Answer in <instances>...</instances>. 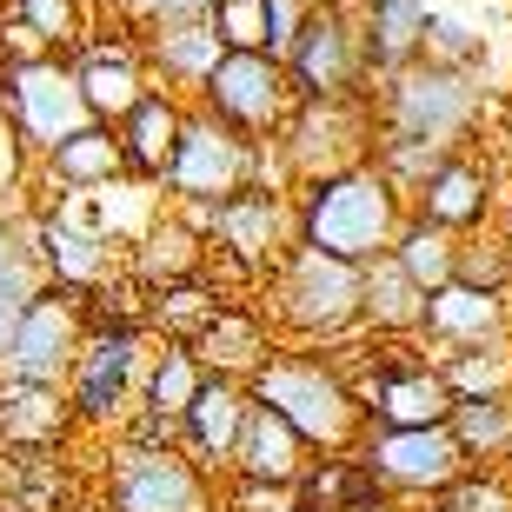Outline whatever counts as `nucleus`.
I'll list each match as a JSON object with an SVG mask.
<instances>
[{"label": "nucleus", "instance_id": "nucleus-1", "mask_svg": "<svg viewBox=\"0 0 512 512\" xmlns=\"http://www.w3.org/2000/svg\"><path fill=\"white\" fill-rule=\"evenodd\" d=\"M293 227H300V247L333 253L346 266H366L399 240L406 200L393 193V180L373 160H360V167L333 173V180L293 187Z\"/></svg>", "mask_w": 512, "mask_h": 512}, {"label": "nucleus", "instance_id": "nucleus-2", "mask_svg": "<svg viewBox=\"0 0 512 512\" xmlns=\"http://www.w3.org/2000/svg\"><path fill=\"white\" fill-rule=\"evenodd\" d=\"M247 399L266 406V413H280L286 426L306 439L313 459L320 453H353L360 433H366L360 399L346 393V380L313 353V346H280V353L247 380Z\"/></svg>", "mask_w": 512, "mask_h": 512}, {"label": "nucleus", "instance_id": "nucleus-3", "mask_svg": "<svg viewBox=\"0 0 512 512\" xmlns=\"http://www.w3.org/2000/svg\"><path fill=\"white\" fill-rule=\"evenodd\" d=\"M253 306L280 333V346H333L360 326V266L313 253V247H293L260 280Z\"/></svg>", "mask_w": 512, "mask_h": 512}, {"label": "nucleus", "instance_id": "nucleus-4", "mask_svg": "<svg viewBox=\"0 0 512 512\" xmlns=\"http://www.w3.org/2000/svg\"><path fill=\"white\" fill-rule=\"evenodd\" d=\"M366 107H373V133H393V140H419V147H433V153H453V147H466V140L479 133L486 87H479V74H453V67L413 60V67L386 74L380 87L366 94Z\"/></svg>", "mask_w": 512, "mask_h": 512}, {"label": "nucleus", "instance_id": "nucleus-5", "mask_svg": "<svg viewBox=\"0 0 512 512\" xmlns=\"http://www.w3.org/2000/svg\"><path fill=\"white\" fill-rule=\"evenodd\" d=\"M153 353V333L140 320H87V340H80L74 366H67V413H74V433H120V419L140 406V366Z\"/></svg>", "mask_w": 512, "mask_h": 512}, {"label": "nucleus", "instance_id": "nucleus-6", "mask_svg": "<svg viewBox=\"0 0 512 512\" xmlns=\"http://www.w3.org/2000/svg\"><path fill=\"white\" fill-rule=\"evenodd\" d=\"M280 74L293 87V100H366L353 0H313V14L300 20L293 47L280 54Z\"/></svg>", "mask_w": 512, "mask_h": 512}, {"label": "nucleus", "instance_id": "nucleus-7", "mask_svg": "<svg viewBox=\"0 0 512 512\" xmlns=\"http://www.w3.org/2000/svg\"><path fill=\"white\" fill-rule=\"evenodd\" d=\"M107 512H220V479L200 473L180 446L147 453L127 439H107Z\"/></svg>", "mask_w": 512, "mask_h": 512}, {"label": "nucleus", "instance_id": "nucleus-8", "mask_svg": "<svg viewBox=\"0 0 512 512\" xmlns=\"http://www.w3.org/2000/svg\"><path fill=\"white\" fill-rule=\"evenodd\" d=\"M293 187H313V180H333V173L360 167L373 153V107L366 100H293L286 127L273 133Z\"/></svg>", "mask_w": 512, "mask_h": 512}, {"label": "nucleus", "instance_id": "nucleus-9", "mask_svg": "<svg viewBox=\"0 0 512 512\" xmlns=\"http://www.w3.org/2000/svg\"><path fill=\"white\" fill-rule=\"evenodd\" d=\"M499 193H506L499 160L466 140V147L439 153V167L406 193V213L426 220V227H439V233H453V240H466V233H479V227L499 220Z\"/></svg>", "mask_w": 512, "mask_h": 512}, {"label": "nucleus", "instance_id": "nucleus-10", "mask_svg": "<svg viewBox=\"0 0 512 512\" xmlns=\"http://www.w3.org/2000/svg\"><path fill=\"white\" fill-rule=\"evenodd\" d=\"M300 247V227H293V193H266V187H240L227 200H213L207 213V253L233 260L253 286Z\"/></svg>", "mask_w": 512, "mask_h": 512}, {"label": "nucleus", "instance_id": "nucleus-11", "mask_svg": "<svg viewBox=\"0 0 512 512\" xmlns=\"http://www.w3.org/2000/svg\"><path fill=\"white\" fill-rule=\"evenodd\" d=\"M193 107L233 133V140H273L293 114V87H286L273 54H220L207 87L193 94Z\"/></svg>", "mask_w": 512, "mask_h": 512}, {"label": "nucleus", "instance_id": "nucleus-12", "mask_svg": "<svg viewBox=\"0 0 512 512\" xmlns=\"http://www.w3.org/2000/svg\"><path fill=\"white\" fill-rule=\"evenodd\" d=\"M0 114H7V127L20 133V147L34 153V160L47 147H60L67 133L87 127L74 67H67L60 54H40V60H27V67H7V74H0Z\"/></svg>", "mask_w": 512, "mask_h": 512}, {"label": "nucleus", "instance_id": "nucleus-13", "mask_svg": "<svg viewBox=\"0 0 512 512\" xmlns=\"http://www.w3.org/2000/svg\"><path fill=\"white\" fill-rule=\"evenodd\" d=\"M80 340H87V293L40 286L34 300L14 313V340L0 353V373L34 380V386H60L74 353H80Z\"/></svg>", "mask_w": 512, "mask_h": 512}, {"label": "nucleus", "instance_id": "nucleus-14", "mask_svg": "<svg viewBox=\"0 0 512 512\" xmlns=\"http://www.w3.org/2000/svg\"><path fill=\"white\" fill-rule=\"evenodd\" d=\"M353 453L366 459V473L380 479L399 506H419V499H439L466 473L453 433L446 426H419V433H386V426H366Z\"/></svg>", "mask_w": 512, "mask_h": 512}, {"label": "nucleus", "instance_id": "nucleus-15", "mask_svg": "<svg viewBox=\"0 0 512 512\" xmlns=\"http://www.w3.org/2000/svg\"><path fill=\"white\" fill-rule=\"evenodd\" d=\"M240 187H247V140H233L220 120L187 107V127H180V147H173V160H167L160 193H167V200H200V207H213V200H227V193H240Z\"/></svg>", "mask_w": 512, "mask_h": 512}, {"label": "nucleus", "instance_id": "nucleus-16", "mask_svg": "<svg viewBox=\"0 0 512 512\" xmlns=\"http://www.w3.org/2000/svg\"><path fill=\"white\" fill-rule=\"evenodd\" d=\"M67 67H74L87 120H100V127H120V120L153 94L147 60H140V47H133L127 34H87L74 54H67Z\"/></svg>", "mask_w": 512, "mask_h": 512}, {"label": "nucleus", "instance_id": "nucleus-17", "mask_svg": "<svg viewBox=\"0 0 512 512\" xmlns=\"http://www.w3.org/2000/svg\"><path fill=\"white\" fill-rule=\"evenodd\" d=\"M512 340V293H479V286H433L419 306V346L426 353H453V346H486Z\"/></svg>", "mask_w": 512, "mask_h": 512}, {"label": "nucleus", "instance_id": "nucleus-18", "mask_svg": "<svg viewBox=\"0 0 512 512\" xmlns=\"http://www.w3.org/2000/svg\"><path fill=\"white\" fill-rule=\"evenodd\" d=\"M133 47H140V60H147V80L153 87H167V94H180L193 107V94L207 87V74L220 67V34L207 27V14L200 20H167V27H147V34H133Z\"/></svg>", "mask_w": 512, "mask_h": 512}, {"label": "nucleus", "instance_id": "nucleus-19", "mask_svg": "<svg viewBox=\"0 0 512 512\" xmlns=\"http://www.w3.org/2000/svg\"><path fill=\"white\" fill-rule=\"evenodd\" d=\"M273 353H280V333L266 326V313L253 300H227L220 313H213V326L193 340L200 373H213V380H240V386H247Z\"/></svg>", "mask_w": 512, "mask_h": 512}, {"label": "nucleus", "instance_id": "nucleus-20", "mask_svg": "<svg viewBox=\"0 0 512 512\" xmlns=\"http://www.w3.org/2000/svg\"><path fill=\"white\" fill-rule=\"evenodd\" d=\"M247 386L240 380H200V393L187 399L180 413V453L200 466V473L227 479V459H233V439H240V419H247Z\"/></svg>", "mask_w": 512, "mask_h": 512}, {"label": "nucleus", "instance_id": "nucleus-21", "mask_svg": "<svg viewBox=\"0 0 512 512\" xmlns=\"http://www.w3.org/2000/svg\"><path fill=\"white\" fill-rule=\"evenodd\" d=\"M433 0H353V27H360V60H366V94L386 74L413 67L419 40H426Z\"/></svg>", "mask_w": 512, "mask_h": 512}, {"label": "nucleus", "instance_id": "nucleus-22", "mask_svg": "<svg viewBox=\"0 0 512 512\" xmlns=\"http://www.w3.org/2000/svg\"><path fill=\"white\" fill-rule=\"evenodd\" d=\"M74 439V413L60 386L0 373V453H60Z\"/></svg>", "mask_w": 512, "mask_h": 512}, {"label": "nucleus", "instance_id": "nucleus-23", "mask_svg": "<svg viewBox=\"0 0 512 512\" xmlns=\"http://www.w3.org/2000/svg\"><path fill=\"white\" fill-rule=\"evenodd\" d=\"M120 173H127V153H120L114 127H100V120H87L80 133H67L60 147H47L34 160V187H54V193H100L114 187Z\"/></svg>", "mask_w": 512, "mask_h": 512}, {"label": "nucleus", "instance_id": "nucleus-24", "mask_svg": "<svg viewBox=\"0 0 512 512\" xmlns=\"http://www.w3.org/2000/svg\"><path fill=\"white\" fill-rule=\"evenodd\" d=\"M306 466H313L306 439L293 433L280 413L247 406V419H240V439H233V459H227V479H253V486H293Z\"/></svg>", "mask_w": 512, "mask_h": 512}, {"label": "nucleus", "instance_id": "nucleus-25", "mask_svg": "<svg viewBox=\"0 0 512 512\" xmlns=\"http://www.w3.org/2000/svg\"><path fill=\"white\" fill-rule=\"evenodd\" d=\"M293 506L300 512H399V499L366 473L360 453H320L293 479Z\"/></svg>", "mask_w": 512, "mask_h": 512}, {"label": "nucleus", "instance_id": "nucleus-26", "mask_svg": "<svg viewBox=\"0 0 512 512\" xmlns=\"http://www.w3.org/2000/svg\"><path fill=\"white\" fill-rule=\"evenodd\" d=\"M180 127H187V100L167 94V87H153V94L120 120L114 140H120V153H127L133 180H147V187L167 180V160H173V147H180Z\"/></svg>", "mask_w": 512, "mask_h": 512}, {"label": "nucleus", "instance_id": "nucleus-27", "mask_svg": "<svg viewBox=\"0 0 512 512\" xmlns=\"http://www.w3.org/2000/svg\"><path fill=\"white\" fill-rule=\"evenodd\" d=\"M200 260H207V240H200V233L167 207L127 253H120V273H127L140 293H160V286H173V280H193Z\"/></svg>", "mask_w": 512, "mask_h": 512}, {"label": "nucleus", "instance_id": "nucleus-28", "mask_svg": "<svg viewBox=\"0 0 512 512\" xmlns=\"http://www.w3.org/2000/svg\"><path fill=\"white\" fill-rule=\"evenodd\" d=\"M419 306H426V293L386 253L360 266V326L373 340H419Z\"/></svg>", "mask_w": 512, "mask_h": 512}, {"label": "nucleus", "instance_id": "nucleus-29", "mask_svg": "<svg viewBox=\"0 0 512 512\" xmlns=\"http://www.w3.org/2000/svg\"><path fill=\"white\" fill-rule=\"evenodd\" d=\"M220 293H213L200 273L193 280H173V286H160V293H147V306H140V320H147V333L153 340H167V346H193L200 333L213 326V313H220Z\"/></svg>", "mask_w": 512, "mask_h": 512}, {"label": "nucleus", "instance_id": "nucleus-30", "mask_svg": "<svg viewBox=\"0 0 512 512\" xmlns=\"http://www.w3.org/2000/svg\"><path fill=\"white\" fill-rule=\"evenodd\" d=\"M426 360L439 366L453 406H466V399H512V340L453 346V353H426Z\"/></svg>", "mask_w": 512, "mask_h": 512}, {"label": "nucleus", "instance_id": "nucleus-31", "mask_svg": "<svg viewBox=\"0 0 512 512\" xmlns=\"http://www.w3.org/2000/svg\"><path fill=\"white\" fill-rule=\"evenodd\" d=\"M446 433H453V446H459L466 466H499V473H506V459H512V399H466V406H453Z\"/></svg>", "mask_w": 512, "mask_h": 512}, {"label": "nucleus", "instance_id": "nucleus-32", "mask_svg": "<svg viewBox=\"0 0 512 512\" xmlns=\"http://www.w3.org/2000/svg\"><path fill=\"white\" fill-rule=\"evenodd\" d=\"M200 360H193V346H167V340H153L147 366H140V406L160 419H180L187 413V399L200 393Z\"/></svg>", "mask_w": 512, "mask_h": 512}, {"label": "nucleus", "instance_id": "nucleus-33", "mask_svg": "<svg viewBox=\"0 0 512 512\" xmlns=\"http://www.w3.org/2000/svg\"><path fill=\"white\" fill-rule=\"evenodd\" d=\"M453 233H439V227H426V220H413L406 213V227H399V240L386 247V260L406 273V280L419 286V293H433V286H446L453 280Z\"/></svg>", "mask_w": 512, "mask_h": 512}, {"label": "nucleus", "instance_id": "nucleus-34", "mask_svg": "<svg viewBox=\"0 0 512 512\" xmlns=\"http://www.w3.org/2000/svg\"><path fill=\"white\" fill-rule=\"evenodd\" d=\"M0 14H14L20 27H27V34L40 40V47H47V54H74L80 40L94 34V27H87V20H80V7L74 0H0Z\"/></svg>", "mask_w": 512, "mask_h": 512}, {"label": "nucleus", "instance_id": "nucleus-35", "mask_svg": "<svg viewBox=\"0 0 512 512\" xmlns=\"http://www.w3.org/2000/svg\"><path fill=\"white\" fill-rule=\"evenodd\" d=\"M419 60L426 67H453V74H479V60H486V34H479L473 20L459 14H426V40H419Z\"/></svg>", "mask_w": 512, "mask_h": 512}, {"label": "nucleus", "instance_id": "nucleus-36", "mask_svg": "<svg viewBox=\"0 0 512 512\" xmlns=\"http://www.w3.org/2000/svg\"><path fill=\"white\" fill-rule=\"evenodd\" d=\"M453 280L479 286V293H512V247L499 240V227H479L453 247Z\"/></svg>", "mask_w": 512, "mask_h": 512}, {"label": "nucleus", "instance_id": "nucleus-37", "mask_svg": "<svg viewBox=\"0 0 512 512\" xmlns=\"http://www.w3.org/2000/svg\"><path fill=\"white\" fill-rule=\"evenodd\" d=\"M433 506L439 512H512V473H499V466H466Z\"/></svg>", "mask_w": 512, "mask_h": 512}, {"label": "nucleus", "instance_id": "nucleus-38", "mask_svg": "<svg viewBox=\"0 0 512 512\" xmlns=\"http://www.w3.org/2000/svg\"><path fill=\"white\" fill-rule=\"evenodd\" d=\"M213 0H107L100 7V27H107V14H114V34H147V27H167V20H200ZM94 27V34H100Z\"/></svg>", "mask_w": 512, "mask_h": 512}, {"label": "nucleus", "instance_id": "nucleus-39", "mask_svg": "<svg viewBox=\"0 0 512 512\" xmlns=\"http://www.w3.org/2000/svg\"><path fill=\"white\" fill-rule=\"evenodd\" d=\"M207 27L220 34L227 54H266V7L260 0H213Z\"/></svg>", "mask_w": 512, "mask_h": 512}, {"label": "nucleus", "instance_id": "nucleus-40", "mask_svg": "<svg viewBox=\"0 0 512 512\" xmlns=\"http://www.w3.org/2000/svg\"><path fill=\"white\" fill-rule=\"evenodd\" d=\"M220 512H293V486H253V479H220Z\"/></svg>", "mask_w": 512, "mask_h": 512}, {"label": "nucleus", "instance_id": "nucleus-41", "mask_svg": "<svg viewBox=\"0 0 512 512\" xmlns=\"http://www.w3.org/2000/svg\"><path fill=\"white\" fill-rule=\"evenodd\" d=\"M260 7H266V54L280 60L293 47V34H300V20L313 14V0H260Z\"/></svg>", "mask_w": 512, "mask_h": 512}, {"label": "nucleus", "instance_id": "nucleus-42", "mask_svg": "<svg viewBox=\"0 0 512 512\" xmlns=\"http://www.w3.org/2000/svg\"><path fill=\"white\" fill-rule=\"evenodd\" d=\"M493 227H499V240L512 247V180H506V193H499V220H493Z\"/></svg>", "mask_w": 512, "mask_h": 512}, {"label": "nucleus", "instance_id": "nucleus-43", "mask_svg": "<svg viewBox=\"0 0 512 512\" xmlns=\"http://www.w3.org/2000/svg\"><path fill=\"white\" fill-rule=\"evenodd\" d=\"M80 7V20H87V27H100V7H107V0H74Z\"/></svg>", "mask_w": 512, "mask_h": 512}, {"label": "nucleus", "instance_id": "nucleus-44", "mask_svg": "<svg viewBox=\"0 0 512 512\" xmlns=\"http://www.w3.org/2000/svg\"><path fill=\"white\" fill-rule=\"evenodd\" d=\"M7 340H14V306H0V353H7Z\"/></svg>", "mask_w": 512, "mask_h": 512}, {"label": "nucleus", "instance_id": "nucleus-45", "mask_svg": "<svg viewBox=\"0 0 512 512\" xmlns=\"http://www.w3.org/2000/svg\"><path fill=\"white\" fill-rule=\"evenodd\" d=\"M399 512H406V506H399ZM413 512H439V506H433V499H419V506H413Z\"/></svg>", "mask_w": 512, "mask_h": 512}, {"label": "nucleus", "instance_id": "nucleus-46", "mask_svg": "<svg viewBox=\"0 0 512 512\" xmlns=\"http://www.w3.org/2000/svg\"><path fill=\"white\" fill-rule=\"evenodd\" d=\"M293 512H300V506H293Z\"/></svg>", "mask_w": 512, "mask_h": 512}]
</instances>
